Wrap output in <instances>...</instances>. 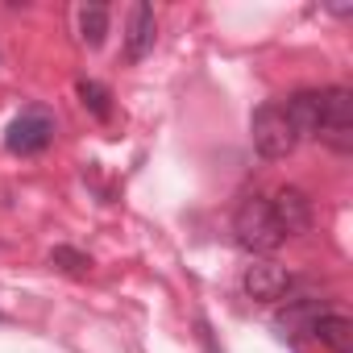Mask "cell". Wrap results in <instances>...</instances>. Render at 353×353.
Here are the masks:
<instances>
[{"label":"cell","instance_id":"6da1fadb","mask_svg":"<svg viewBox=\"0 0 353 353\" xmlns=\"http://www.w3.org/2000/svg\"><path fill=\"white\" fill-rule=\"evenodd\" d=\"M233 241L245 254H274L287 241L279 233V225H274V212H270L266 196H250V200L237 204V212H233Z\"/></svg>","mask_w":353,"mask_h":353},{"label":"cell","instance_id":"7a4b0ae2","mask_svg":"<svg viewBox=\"0 0 353 353\" xmlns=\"http://www.w3.org/2000/svg\"><path fill=\"white\" fill-rule=\"evenodd\" d=\"M250 137H254V150H258L262 158H270V162L287 158V154L299 145L291 121L283 117V104H262V108L254 112V121H250Z\"/></svg>","mask_w":353,"mask_h":353},{"label":"cell","instance_id":"3957f363","mask_svg":"<svg viewBox=\"0 0 353 353\" xmlns=\"http://www.w3.org/2000/svg\"><path fill=\"white\" fill-rule=\"evenodd\" d=\"M324 145H332L336 154L353 150V96L349 88H324V112H320V133Z\"/></svg>","mask_w":353,"mask_h":353},{"label":"cell","instance_id":"277c9868","mask_svg":"<svg viewBox=\"0 0 353 353\" xmlns=\"http://www.w3.org/2000/svg\"><path fill=\"white\" fill-rule=\"evenodd\" d=\"M50 141H54V117H50L46 108H26V112L9 125V133H5V150H9V154H21V158L42 154Z\"/></svg>","mask_w":353,"mask_h":353},{"label":"cell","instance_id":"5b68a950","mask_svg":"<svg viewBox=\"0 0 353 353\" xmlns=\"http://www.w3.org/2000/svg\"><path fill=\"white\" fill-rule=\"evenodd\" d=\"M241 287H245V295L258 299V303H279V299L291 295L295 274H291L287 266H279V262H254V266H245Z\"/></svg>","mask_w":353,"mask_h":353},{"label":"cell","instance_id":"8992f818","mask_svg":"<svg viewBox=\"0 0 353 353\" xmlns=\"http://www.w3.org/2000/svg\"><path fill=\"white\" fill-rule=\"evenodd\" d=\"M270 212H274V225H279L283 237H303V233L312 229V221H316L312 200H307L299 188H279V192L270 196Z\"/></svg>","mask_w":353,"mask_h":353},{"label":"cell","instance_id":"52a82bcc","mask_svg":"<svg viewBox=\"0 0 353 353\" xmlns=\"http://www.w3.org/2000/svg\"><path fill=\"white\" fill-rule=\"evenodd\" d=\"M320 112H324V92H316V88H303V92L287 96V104H283V117L291 121L299 141L320 133Z\"/></svg>","mask_w":353,"mask_h":353},{"label":"cell","instance_id":"ba28073f","mask_svg":"<svg viewBox=\"0 0 353 353\" xmlns=\"http://www.w3.org/2000/svg\"><path fill=\"white\" fill-rule=\"evenodd\" d=\"M154 38H158V21H154V9L145 0L129 9V26H125V59L129 63H141L150 50H154Z\"/></svg>","mask_w":353,"mask_h":353},{"label":"cell","instance_id":"9c48e42d","mask_svg":"<svg viewBox=\"0 0 353 353\" xmlns=\"http://www.w3.org/2000/svg\"><path fill=\"white\" fill-rule=\"evenodd\" d=\"M307 336H316L324 349H332V353H353V320L349 316H341V312H320L316 320H312V332Z\"/></svg>","mask_w":353,"mask_h":353},{"label":"cell","instance_id":"30bf717a","mask_svg":"<svg viewBox=\"0 0 353 353\" xmlns=\"http://www.w3.org/2000/svg\"><path fill=\"white\" fill-rule=\"evenodd\" d=\"M316 316H320V303L316 299H291L287 312L279 316V328H283V336H307Z\"/></svg>","mask_w":353,"mask_h":353},{"label":"cell","instance_id":"8fae6325","mask_svg":"<svg viewBox=\"0 0 353 353\" xmlns=\"http://www.w3.org/2000/svg\"><path fill=\"white\" fill-rule=\"evenodd\" d=\"M108 34V5H83L79 9V38L88 46H100Z\"/></svg>","mask_w":353,"mask_h":353},{"label":"cell","instance_id":"7c38bea8","mask_svg":"<svg viewBox=\"0 0 353 353\" xmlns=\"http://www.w3.org/2000/svg\"><path fill=\"white\" fill-rule=\"evenodd\" d=\"M79 100H83V108L96 117V121H108L112 117V96H108V88L104 83H96V79H79Z\"/></svg>","mask_w":353,"mask_h":353},{"label":"cell","instance_id":"4fadbf2b","mask_svg":"<svg viewBox=\"0 0 353 353\" xmlns=\"http://www.w3.org/2000/svg\"><path fill=\"white\" fill-rule=\"evenodd\" d=\"M50 262H54L59 270H67V274H88V270H92V258L79 254V250H71V245H59V250L50 254Z\"/></svg>","mask_w":353,"mask_h":353}]
</instances>
